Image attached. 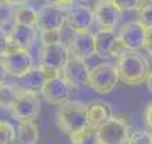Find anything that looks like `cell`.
<instances>
[{
  "mask_svg": "<svg viewBox=\"0 0 152 144\" xmlns=\"http://www.w3.org/2000/svg\"><path fill=\"white\" fill-rule=\"evenodd\" d=\"M56 122H58V127L68 136L73 132H78L81 129L90 127L88 126V105L80 100L66 102L58 109Z\"/></svg>",
  "mask_w": 152,
  "mask_h": 144,
  "instance_id": "1",
  "label": "cell"
},
{
  "mask_svg": "<svg viewBox=\"0 0 152 144\" xmlns=\"http://www.w3.org/2000/svg\"><path fill=\"white\" fill-rule=\"evenodd\" d=\"M118 78L127 85H140L149 76V61L139 53H127L120 56L117 63Z\"/></svg>",
  "mask_w": 152,
  "mask_h": 144,
  "instance_id": "2",
  "label": "cell"
},
{
  "mask_svg": "<svg viewBox=\"0 0 152 144\" xmlns=\"http://www.w3.org/2000/svg\"><path fill=\"white\" fill-rule=\"evenodd\" d=\"M68 60H69V51H68V46H64L63 43L42 46L39 70L42 71L46 80L63 76V70H64Z\"/></svg>",
  "mask_w": 152,
  "mask_h": 144,
  "instance_id": "3",
  "label": "cell"
},
{
  "mask_svg": "<svg viewBox=\"0 0 152 144\" xmlns=\"http://www.w3.org/2000/svg\"><path fill=\"white\" fill-rule=\"evenodd\" d=\"M9 110L19 122L37 119L39 112H41V98H39L37 92H31L22 87H17L15 97Z\"/></svg>",
  "mask_w": 152,
  "mask_h": 144,
  "instance_id": "4",
  "label": "cell"
},
{
  "mask_svg": "<svg viewBox=\"0 0 152 144\" xmlns=\"http://www.w3.org/2000/svg\"><path fill=\"white\" fill-rule=\"evenodd\" d=\"M129 139H130V126L122 117L112 115L95 131L96 144H129Z\"/></svg>",
  "mask_w": 152,
  "mask_h": 144,
  "instance_id": "5",
  "label": "cell"
},
{
  "mask_svg": "<svg viewBox=\"0 0 152 144\" xmlns=\"http://www.w3.org/2000/svg\"><path fill=\"white\" fill-rule=\"evenodd\" d=\"M118 73L117 66L110 65V63H102L90 70V76H88V87L96 92V93H110L112 90L118 83Z\"/></svg>",
  "mask_w": 152,
  "mask_h": 144,
  "instance_id": "6",
  "label": "cell"
},
{
  "mask_svg": "<svg viewBox=\"0 0 152 144\" xmlns=\"http://www.w3.org/2000/svg\"><path fill=\"white\" fill-rule=\"evenodd\" d=\"M117 43L125 53H135L145 48V27L139 21L127 22L117 34Z\"/></svg>",
  "mask_w": 152,
  "mask_h": 144,
  "instance_id": "7",
  "label": "cell"
},
{
  "mask_svg": "<svg viewBox=\"0 0 152 144\" xmlns=\"http://www.w3.org/2000/svg\"><path fill=\"white\" fill-rule=\"evenodd\" d=\"M66 26V10L54 2L44 4L37 10V31H61Z\"/></svg>",
  "mask_w": 152,
  "mask_h": 144,
  "instance_id": "8",
  "label": "cell"
},
{
  "mask_svg": "<svg viewBox=\"0 0 152 144\" xmlns=\"http://www.w3.org/2000/svg\"><path fill=\"white\" fill-rule=\"evenodd\" d=\"M93 22H95V14L90 5L76 2L75 5L66 10V26L73 32H90Z\"/></svg>",
  "mask_w": 152,
  "mask_h": 144,
  "instance_id": "9",
  "label": "cell"
},
{
  "mask_svg": "<svg viewBox=\"0 0 152 144\" xmlns=\"http://www.w3.org/2000/svg\"><path fill=\"white\" fill-rule=\"evenodd\" d=\"M2 61L5 65L7 73L15 78H22L31 70H34V58L27 49H17L12 53H7L2 58Z\"/></svg>",
  "mask_w": 152,
  "mask_h": 144,
  "instance_id": "10",
  "label": "cell"
},
{
  "mask_svg": "<svg viewBox=\"0 0 152 144\" xmlns=\"http://www.w3.org/2000/svg\"><path fill=\"white\" fill-rule=\"evenodd\" d=\"M88 76H90V68H88L86 61L69 56V60L63 70V78L66 83L71 88H80L83 85H88Z\"/></svg>",
  "mask_w": 152,
  "mask_h": 144,
  "instance_id": "11",
  "label": "cell"
},
{
  "mask_svg": "<svg viewBox=\"0 0 152 144\" xmlns=\"http://www.w3.org/2000/svg\"><path fill=\"white\" fill-rule=\"evenodd\" d=\"M37 36H39L37 27L14 24L9 31V51L7 53H12V51L17 49H29L36 43Z\"/></svg>",
  "mask_w": 152,
  "mask_h": 144,
  "instance_id": "12",
  "label": "cell"
},
{
  "mask_svg": "<svg viewBox=\"0 0 152 144\" xmlns=\"http://www.w3.org/2000/svg\"><path fill=\"white\" fill-rule=\"evenodd\" d=\"M42 97L48 102L54 104V105H63L66 102H69L71 97V87L64 82L63 76H56V78H49L46 80L42 90H41Z\"/></svg>",
  "mask_w": 152,
  "mask_h": 144,
  "instance_id": "13",
  "label": "cell"
},
{
  "mask_svg": "<svg viewBox=\"0 0 152 144\" xmlns=\"http://www.w3.org/2000/svg\"><path fill=\"white\" fill-rule=\"evenodd\" d=\"M93 14H95V21L98 22L100 29L115 31L120 19V10L115 7L112 0H98L93 9Z\"/></svg>",
  "mask_w": 152,
  "mask_h": 144,
  "instance_id": "14",
  "label": "cell"
},
{
  "mask_svg": "<svg viewBox=\"0 0 152 144\" xmlns=\"http://www.w3.org/2000/svg\"><path fill=\"white\" fill-rule=\"evenodd\" d=\"M69 56L86 60L95 54V34L91 32H75L68 44Z\"/></svg>",
  "mask_w": 152,
  "mask_h": 144,
  "instance_id": "15",
  "label": "cell"
},
{
  "mask_svg": "<svg viewBox=\"0 0 152 144\" xmlns=\"http://www.w3.org/2000/svg\"><path fill=\"white\" fill-rule=\"evenodd\" d=\"M115 46H117V34H115V31L100 29L98 32H95V54L96 56H100V58L112 56Z\"/></svg>",
  "mask_w": 152,
  "mask_h": 144,
  "instance_id": "16",
  "label": "cell"
},
{
  "mask_svg": "<svg viewBox=\"0 0 152 144\" xmlns=\"http://www.w3.org/2000/svg\"><path fill=\"white\" fill-rule=\"evenodd\" d=\"M110 117H112V109L107 102H93L91 105H88V126L93 131H96Z\"/></svg>",
  "mask_w": 152,
  "mask_h": 144,
  "instance_id": "17",
  "label": "cell"
},
{
  "mask_svg": "<svg viewBox=\"0 0 152 144\" xmlns=\"http://www.w3.org/2000/svg\"><path fill=\"white\" fill-rule=\"evenodd\" d=\"M15 137L19 144H37L39 127L34 120H22L15 129Z\"/></svg>",
  "mask_w": 152,
  "mask_h": 144,
  "instance_id": "18",
  "label": "cell"
},
{
  "mask_svg": "<svg viewBox=\"0 0 152 144\" xmlns=\"http://www.w3.org/2000/svg\"><path fill=\"white\" fill-rule=\"evenodd\" d=\"M20 80V87L26 90H31V92H41L46 83V76L42 75V71L39 70V68H34L27 75H24Z\"/></svg>",
  "mask_w": 152,
  "mask_h": 144,
  "instance_id": "19",
  "label": "cell"
},
{
  "mask_svg": "<svg viewBox=\"0 0 152 144\" xmlns=\"http://www.w3.org/2000/svg\"><path fill=\"white\" fill-rule=\"evenodd\" d=\"M14 22L19 26H29V27H37V10H34L32 7L22 5L15 10Z\"/></svg>",
  "mask_w": 152,
  "mask_h": 144,
  "instance_id": "20",
  "label": "cell"
},
{
  "mask_svg": "<svg viewBox=\"0 0 152 144\" xmlns=\"http://www.w3.org/2000/svg\"><path fill=\"white\" fill-rule=\"evenodd\" d=\"M139 22L145 29L152 27V0H140L139 5Z\"/></svg>",
  "mask_w": 152,
  "mask_h": 144,
  "instance_id": "21",
  "label": "cell"
},
{
  "mask_svg": "<svg viewBox=\"0 0 152 144\" xmlns=\"http://www.w3.org/2000/svg\"><path fill=\"white\" fill-rule=\"evenodd\" d=\"M14 17H15V10L14 7L9 5L7 2H0V29L5 31V27L14 26Z\"/></svg>",
  "mask_w": 152,
  "mask_h": 144,
  "instance_id": "22",
  "label": "cell"
},
{
  "mask_svg": "<svg viewBox=\"0 0 152 144\" xmlns=\"http://www.w3.org/2000/svg\"><path fill=\"white\" fill-rule=\"evenodd\" d=\"M15 90H17L15 85H9V83H4L0 87V107L10 109L14 97H15Z\"/></svg>",
  "mask_w": 152,
  "mask_h": 144,
  "instance_id": "23",
  "label": "cell"
},
{
  "mask_svg": "<svg viewBox=\"0 0 152 144\" xmlns=\"http://www.w3.org/2000/svg\"><path fill=\"white\" fill-rule=\"evenodd\" d=\"M15 139V127L9 120H0V144H12Z\"/></svg>",
  "mask_w": 152,
  "mask_h": 144,
  "instance_id": "24",
  "label": "cell"
},
{
  "mask_svg": "<svg viewBox=\"0 0 152 144\" xmlns=\"http://www.w3.org/2000/svg\"><path fill=\"white\" fill-rule=\"evenodd\" d=\"M39 37H41L42 46L58 44V43H61V31H42V32H39Z\"/></svg>",
  "mask_w": 152,
  "mask_h": 144,
  "instance_id": "25",
  "label": "cell"
},
{
  "mask_svg": "<svg viewBox=\"0 0 152 144\" xmlns=\"http://www.w3.org/2000/svg\"><path fill=\"white\" fill-rule=\"evenodd\" d=\"M91 134H95L91 127H86V129H81V131H78V132H73L69 134V139L73 144H86L88 139L91 137Z\"/></svg>",
  "mask_w": 152,
  "mask_h": 144,
  "instance_id": "26",
  "label": "cell"
},
{
  "mask_svg": "<svg viewBox=\"0 0 152 144\" xmlns=\"http://www.w3.org/2000/svg\"><path fill=\"white\" fill-rule=\"evenodd\" d=\"M129 144H152V134L147 131H135L130 134Z\"/></svg>",
  "mask_w": 152,
  "mask_h": 144,
  "instance_id": "27",
  "label": "cell"
},
{
  "mask_svg": "<svg viewBox=\"0 0 152 144\" xmlns=\"http://www.w3.org/2000/svg\"><path fill=\"white\" fill-rule=\"evenodd\" d=\"M115 4V7L120 12H127V10H135L140 5V0H112Z\"/></svg>",
  "mask_w": 152,
  "mask_h": 144,
  "instance_id": "28",
  "label": "cell"
},
{
  "mask_svg": "<svg viewBox=\"0 0 152 144\" xmlns=\"http://www.w3.org/2000/svg\"><path fill=\"white\" fill-rule=\"evenodd\" d=\"M9 51V31L0 29V58H4Z\"/></svg>",
  "mask_w": 152,
  "mask_h": 144,
  "instance_id": "29",
  "label": "cell"
},
{
  "mask_svg": "<svg viewBox=\"0 0 152 144\" xmlns=\"http://www.w3.org/2000/svg\"><path fill=\"white\" fill-rule=\"evenodd\" d=\"M145 49L149 51V54L152 56V27L145 29Z\"/></svg>",
  "mask_w": 152,
  "mask_h": 144,
  "instance_id": "30",
  "label": "cell"
},
{
  "mask_svg": "<svg viewBox=\"0 0 152 144\" xmlns=\"http://www.w3.org/2000/svg\"><path fill=\"white\" fill-rule=\"evenodd\" d=\"M56 5H59V7H63L64 10H68L69 7H73L76 4V0H53Z\"/></svg>",
  "mask_w": 152,
  "mask_h": 144,
  "instance_id": "31",
  "label": "cell"
},
{
  "mask_svg": "<svg viewBox=\"0 0 152 144\" xmlns=\"http://www.w3.org/2000/svg\"><path fill=\"white\" fill-rule=\"evenodd\" d=\"M145 122H147V127L152 131V102L147 105V109H145Z\"/></svg>",
  "mask_w": 152,
  "mask_h": 144,
  "instance_id": "32",
  "label": "cell"
},
{
  "mask_svg": "<svg viewBox=\"0 0 152 144\" xmlns=\"http://www.w3.org/2000/svg\"><path fill=\"white\" fill-rule=\"evenodd\" d=\"M7 76H9V73H7V70H5V65H4V61L0 60V87L5 83Z\"/></svg>",
  "mask_w": 152,
  "mask_h": 144,
  "instance_id": "33",
  "label": "cell"
},
{
  "mask_svg": "<svg viewBox=\"0 0 152 144\" xmlns=\"http://www.w3.org/2000/svg\"><path fill=\"white\" fill-rule=\"evenodd\" d=\"M4 2H7V4L12 5V7H22V5L27 4V0H4Z\"/></svg>",
  "mask_w": 152,
  "mask_h": 144,
  "instance_id": "34",
  "label": "cell"
},
{
  "mask_svg": "<svg viewBox=\"0 0 152 144\" xmlns=\"http://www.w3.org/2000/svg\"><path fill=\"white\" fill-rule=\"evenodd\" d=\"M145 83H147V88H149V92L152 93V70H151V73H149V76H147Z\"/></svg>",
  "mask_w": 152,
  "mask_h": 144,
  "instance_id": "35",
  "label": "cell"
}]
</instances>
